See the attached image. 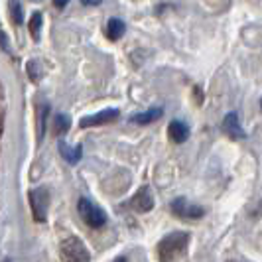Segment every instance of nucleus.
Returning a JSON list of instances; mask_svg holds the SVG:
<instances>
[{
  "label": "nucleus",
  "instance_id": "obj_12",
  "mask_svg": "<svg viewBox=\"0 0 262 262\" xmlns=\"http://www.w3.org/2000/svg\"><path fill=\"white\" fill-rule=\"evenodd\" d=\"M164 115V111L162 108H150V111H146V113H138V115H134L130 118L134 124H150V122H154L156 118H160Z\"/></svg>",
  "mask_w": 262,
  "mask_h": 262
},
{
  "label": "nucleus",
  "instance_id": "obj_13",
  "mask_svg": "<svg viewBox=\"0 0 262 262\" xmlns=\"http://www.w3.org/2000/svg\"><path fill=\"white\" fill-rule=\"evenodd\" d=\"M69 126H71V118L67 117V115H57L55 120H53V132H55V136L66 134L69 130Z\"/></svg>",
  "mask_w": 262,
  "mask_h": 262
},
{
  "label": "nucleus",
  "instance_id": "obj_10",
  "mask_svg": "<svg viewBox=\"0 0 262 262\" xmlns=\"http://www.w3.org/2000/svg\"><path fill=\"white\" fill-rule=\"evenodd\" d=\"M59 154L63 160H67L69 164H77L81 156H83V148L81 146H69L67 142H59Z\"/></svg>",
  "mask_w": 262,
  "mask_h": 262
},
{
  "label": "nucleus",
  "instance_id": "obj_6",
  "mask_svg": "<svg viewBox=\"0 0 262 262\" xmlns=\"http://www.w3.org/2000/svg\"><path fill=\"white\" fill-rule=\"evenodd\" d=\"M115 118H118L117 108H105V111H101V113H97V115L81 118V122H79V124H81L83 128H89V126H99V124L111 122V120H115Z\"/></svg>",
  "mask_w": 262,
  "mask_h": 262
},
{
  "label": "nucleus",
  "instance_id": "obj_9",
  "mask_svg": "<svg viewBox=\"0 0 262 262\" xmlns=\"http://www.w3.org/2000/svg\"><path fill=\"white\" fill-rule=\"evenodd\" d=\"M168 134H170V138L173 142L182 144V142H185L189 138V128H187V124L182 122V120H171L170 126H168Z\"/></svg>",
  "mask_w": 262,
  "mask_h": 262
},
{
  "label": "nucleus",
  "instance_id": "obj_4",
  "mask_svg": "<svg viewBox=\"0 0 262 262\" xmlns=\"http://www.w3.org/2000/svg\"><path fill=\"white\" fill-rule=\"evenodd\" d=\"M30 207L36 221H46L48 217V207H50V191L46 187H36L30 191Z\"/></svg>",
  "mask_w": 262,
  "mask_h": 262
},
{
  "label": "nucleus",
  "instance_id": "obj_19",
  "mask_svg": "<svg viewBox=\"0 0 262 262\" xmlns=\"http://www.w3.org/2000/svg\"><path fill=\"white\" fill-rule=\"evenodd\" d=\"M115 262H126V258H122V256H120V258H117Z\"/></svg>",
  "mask_w": 262,
  "mask_h": 262
},
{
  "label": "nucleus",
  "instance_id": "obj_15",
  "mask_svg": "<svg viewBox=\"0 0 262 262\" xmlns=\"http://www.w3.org/2000/svg\"><path fill=\"white\" fill-rule=\"evenodd\" d=\"M39 28H41V14H32V18H30V34L34 36V39H39Z\"/></svg>",
  "mask_w": 262,
  "mask_h": 262
},
{
  "label": "nucleus",
  "instance_id": "obj_3",
  "mask_svg": "<svg viewBox=\"0 0 262 262\" xmlns=\"http://www.w3.org/2000/svg\"><path fill=\"white\" fill-rule=\"evenodd\" d=\"M77 209H79L81 219L89 225V227H93V229H101V227H105V223H106L105 211L101 209L99 205H95L93 201L85 199V197H83V199H79Z\"/></svg>",
  "mask_w": 262,
  "mask_h": 262
},
{
  "label": "nucleus",
  "instance_id": "obj_17",
  "mask_svg": "<svg viewBox=\"0 0 262 262\" xmlns=\"http://www.w3.org/2000/svg\"><path fill=\"white\" fill-rule=\"evenodd\" d=\"M103 0H81V4H85V6H99Z\"/></svg>",
  "mask_w": 262,
  "mask_h": 262
},
{
  "label": "nucleus",
  "instance_id": "obj_7",
  "mask_svg": "<svg viewBox=\"0 0 262 262\" xmlns=\"http://www.w3.org/2000/svg\"><path fill=\"white\" fill-rule=\"evenodd\" d=\"M221 128H223L225 134H229L231 138H245V130H243V126H241V122H238V115H236V113L225 115Z\"/></svg>",
  "mask_w": 262,
  "mask_h": 262
},
{
  "label": "nucleus",
  "instance_id": "obj_11",
  "mask_svg": "<svg viewBox=\"0 0 262 262\" xmlns=\"http://www.w3.org/2000/svg\"><path fill=\"white\" fill-rule=\"evenodd\" d=\"M124 30H126V26H124L122 20L111 18V20L106 22V38L113 39V41H117V39H120L122 36H124Z\"/></svg>",
  "mask_w": 262,
  "mask_h": 262
},
{
  "label": "nucleus",
  "instance_id": "obj_20",
  "mask_svg": "<svg viewBox=\"0 0 262 262\" xmlns=\"http://www.w3.org/2000/svg\"><path fill=\"white\" fill-rule=\"evenodd\" d=\"M260 108H262V99H260Z\"/></svg>",
  "mask_w": 262,
  "mask_h": 262
},
{
  "label": "nucleus",
  "instance_id": "obj_21",
  "mask_svg": "<svg viewBox=\"0 0 262 262\" xmlns=\"http://www.w3.org/2000/svg\"><path fill=\"white\" fill-rule=\"evenodd\" d=\"M229 262H236V260H229Z\"/></svg>",
  "mask_w": 262,
  "mask_h": 262
},
{
  "label": "nucleus",
  "instance_id": "obj_16",
  "mask_svg": "<svg viewBox=\"0 0 262 262\" xmlns=\"http://www.w3.org/2000/svg\"><path fill=\"white\" fill-rule=\"evenodd\" d=\"M39 73H41V69L38 67V63H36V61L28 63V75L34 79V81H38V79H39Z\"/></svg>",
  "mask_w": 262,
  "mask_h": 262
},
{
  "label": "nucleus",
  "instance_id": "obj_18",
  "mask_svg": "<svg viewBox=\"0 0 262 262\" xmlns=\"http://www.w3.org/2000/svg\"><path fill=\"white\" fill-rule=\"evenodd\" d=\"M53 4H55L57 8H66L67 4H69V0H53Z\"/></svg>",
  "mask_w": 262,
  "mask_h": 262
},
{
  "label": "nucleus",
  "instance_id": "obj_1",
  "mask_svg": "<svg viewBox=\"0 0 262 262\" xmlns=\"http://www.w3.org/2000/svg\"><path fill=\"white\" fill-rule=\"evenodd\" d=\"M187 243H189V235L184 233V231H173L170 235H166L158 243V258H160V262H171L176 258V254L184 252Z\"/></svg>",
  "mask_w": 262,
  "mask_h": 262
},
{
  "label": "nucleus",
  "instance_id": "obj_22",
  "mask_svg": "<svg viewBox=\"0 0 262 262\" xmlns=\"http://www.w3.org/2000/svg\"><path fill=\"white\" fill-rule=\"evenodd\" d=\"M0 32H2V30H0Z\"/></svg>",
  "mask_w": 262,
  "mask_h": 262
},
{
  "label": "nucleus",
  "instance_id": "obj_14",
  "mask_svg": "<svg viewBox=\"0 0 262 262\" xmlns=\"http://www.w3.org/2000/svg\"><path fill=\"white\" fill-rule=\"evenodd\" d=\"M10 16H12L14 24H22L24 22V12H22V4L18 0H10Z\"/></svg>",
  "mask_w": 262,
  "mask_h": 262
},
{
  "label": "nucleus",
  "instance_id": "obj_5",
  "mask_svg": "<svg viewBox=\"0 0 262 262\" xmlns=\"http://www.w3.org/2000/svg\"><path fill=\"white\" fill-rule=\"evenodd\" d=\"M171 211H173L176 215H180V217H189V219H199V217L205 215V209H203V207L189 203L184 197H178V199L171 201Z\"/></svg>",
  "mask_w": 262,
  "mask_h": 262
},
{
  "label": "nucleus",
  "instance_id": "obj_2",
  "mask_svg": "<svg viewBox=\"0 0 262 262\" xmlns=\"http://www.w3.org/2000/svg\"><path fill=\"white\" fill-rule=\"evenodd\" d=\"M59 254H61V262H91L89 250L77 236H67L66 241H61Z\"/></svg>",
  "mask_w": 262,
  "mask_h": 262
},
{
  "label": "nucleus",
  "instance_id": "obj_8",
  "mask_svg": "<svg viewBox=\"0 0 262 262\" xmlns=\"http://www.w3.org/2000/svg\"><path fill=\"white\" fill-rule=\"evenodd\" d=\"M132 207L136 211H140V213H146V211H150L154 207V199H152V193H150V189L148 187H142L134 199H132Z\"/></svg>",
  "mask_w": 262,
  "mask_h": 262
}]
</instances>
